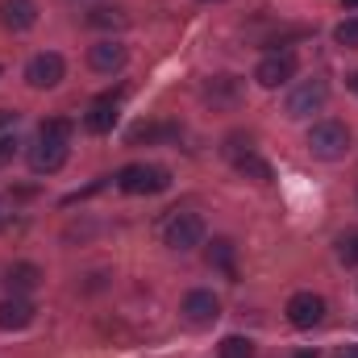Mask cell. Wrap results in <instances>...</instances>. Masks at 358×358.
Segmentation results:
<instances>
[{
    "label": "cell",
    "instance_id": "2e32d148",
    "mask_svg": "<svg viewBox=\"0 0 358 358\" xmlns=\"http://www.w3.org/2000/svg\"><path fill=\"white\" fill-rule=\"evenodd\" d=\"M71 134H76V125L67 121V117H46L42 125H38V142H71Z\"/></svg>",
    "mask_w": 358,
    "mask_h": 358
},
{
    "label": "cell",
    "instance_id": "8992f818",
    "mask_svg": "<svg viewBox=\"0 0 358 358\" xmlns=\"http://www.w3.org/2000/svg\"><path fill=\"white\" fill-rule=\"evenodd\" d=\"M296 55L292 50H275V55H267L259 67H255V80L263 84V88H283L287 80H296Z\"/></svg>",
    "mask_w": 358,
    "mask_h": 358
},
{
    "label": "cell",
    "instance_id": "5bb4252c",
    "mask_svg": "<svg viewBox=\"0 0 358 358\" xmlns=\"http://www.w3.org/2000/svg\"><path fill=\"white\" fill-rule=\"evenodd\" d=\"M238 96H242V80L238 76H213L204 84V100L208 104H234Z\"/></svg>",
    "mask_w": 358,
    "mask_h": 358
},
{
    "label": "cell",
    "instance_id": "d4e9b609",
    "mask_svg": "<svg viewBox=\"0 0 358 358\" xmlns=\"http://www.w3.org/2000/svg\"><path fill=\"white\" fill-rule=\"evenodd\" d=\"M0 125H17V113H4L0 108Z\"/></svg>",
    "mask_w": 358,
    "mask_h": 358
},
{
    "label": "cell",
    "instance_id": "4fadbf2b",
    "mask_svg": "<svg viewBox=\"0 0 358 358\" xmlns=\"http://www.w3.org/2000/svg\"><path fill=\"white\" fill-rule=\"evenodd\" d=\"M34 321V304L25 300V296H8V300H0V329L8 334V329H25Z\"/></svg>",
    "mask_w": 358,
    "mask_h": 358
},
{
    "label": "cell",
    "instance_id": "cb8c5ba5",
    "mask_svg": "<svg viewBox=\"0 0 358 358\" xmlns=\"http://www.w3.org/2000/svg\"><path fill=\"white\" fill-rule=\"evenodd\" d=\"M17 146H21V142H17V134H13V129H8V134H0V163H8V159L17 155Z\"/></svg>",
    "mask_w": 358,
    "mask_h": 358
},
{
    "label": "cell",
    "instance_id": "603a6c76",
    "mask_svg": "<svg viewBox=\"0 0 358 358\" xmlns=\"http://www.w3.org/2000/svg\"><path fill=\"white\" fill-rule=\"evenodd\" d=\"M338 255H342V263H346V267H358V234H350V238H342Z\"/></svg>",
    "mask_w": 358,
    "mask_h": 358
},
{
    "label": "cell",
    "instance_id": "484cf974",
    "mask_svg": "<svg viewBox=\"0 0 358 358\" xmlns=\"http://www.w3.org/2000/svg\"><path fill=\"white\" fill-rule=\"evenodd\" d=\"M338 358H358V346H342V350H338Z\"/></svg>",
    "mask_w": 358,
    "mask_h": 358
},
{
    "label": "cell",
    "instance_id": "8fae6325",
    "mask_svg": "<svg viewBox=\"0 0 358 358\" xmlns=\"http://www.w3.org/2000/svg\"><path fill=\"white\" fill-rule=\"evenodd\" d=\"M0 21L13 34H25L38 25V4L34 0H0Z\"/></svg>",
    "mask_w": 358,
    "mask_h": 358
},
{
    "label": "cell",
    "instance_id": "d6986e66",
    "mask_svg": "<svg viewBox=\"0 0 358 358\" xmlns=\"http://www.w3.org/2000/svg\"><path fill=\"white\" fill-rule=\"evenodd\" d=\"M155 138H176V125H134L129 129V142H155Z\"/></svg>",
    "mask_w": 358,
    "mask_h": 358
},
{
    "label": "cell",
    "instance_id": "44dd1931",
    "mask_svg": "<svg viewBox=\"0 0 358 358\" xmlns=\"http://www.w3.org/2000/svg\"><path fill=\"white\" fill-rule=\"evenodd\" d=\"M221 358H255V342L234 334V338H225V342H221Z\"/></svg>",
    "mask_w": 358,
    "mask_h": 358
},
{
    "label": "cell",
    "instance_id": "4316f807",
    "mask_svg": "<svg viewBox=\"0 0 358 358\" xmlns=\"http://www.w3.org/2000/svg\"><path fill=\"white\" fill-rule=\"evenodd\" d=\"M296 358H317V350H300Z\"/></svg>",
    "mask_w": 358,
    "mask_h": 358
},
{
    "label": "cell",
    "instance_id": "7c38bea8",
    "mask_svg": "<svg viewBox=\"0 0 358 358\" xmlns=\"http://www.w3.org/2000/svg\"><path fill=\"white\" fill-rule=\"evenodd\" d=\"M63 163H67V146H63V142H38V146L29 150L34 176H55V171H63Z\"/></svg>",
    "mask_w": 358,
    "mask_h": 358
},
{
    "label": "cell",
    "instance_id": "7402d4cb",
    "mask_svg": "<svg viewBox=\"0 0 358 358\" xmlns=\"http://www.w3.org/2000/svg\"><path fill=\"white\" fill-rule=\"evenodd\" d=\"M334 42L346 46V50H358V17H346V21L334 29Z\"/></svg>",
    "mask_w": 358,
    "mask_h": 358
},
{
    "label": "cell",
    "instance_id": "277c9868",
    "mask_svg": "<svg viewBox=\"0 0 358 358\" xmlns=\"http://www.w3.org/2000/svg\"><path fill=\"white\" fill-rule=\"evenodd\" d=\"M163 242L171 250H192L204 242V217L200 213H171L163 221Z\"/></svg>",
    "mask_w": 358,
    "mask_h": 358
},
{
    "label": "cell",
    "instance_id": "9a60e30c",
    "mask_svg": "<svg viewBox=\"0 0 358 358\" xmlns=\"http://www.w3.org/2000/svg\"><path fill=\"white\" fill-rule=\"evenodd\" d=\"M8 292L13 296H25V292H34L38 283H42V271L34 267V263H17V267H8Z\"/></svg>",
    "mask_w": 358,
    "mask_h": 358
},
{
    "label": "cell",
    "instance_id": "ffe728a7",
    "mask_svg": "<svg viewBox=\"0 0 358 358\" xmlns=\"http://www.w3.org/2000/svg\"><path fill=\"white\" fill-rule=\"evenodd\" d=\"M88 25H96V29H117V25H125V13L121 8H92Z\"/></svg>",
    "mask_w": 358,
    "mask_h": 358
},
{
    "label": "cell",
    "instance_id": "ba28073f",
    "mask_svg": "<svg viewBox=\"0 0 358 358\" xmlns=\"http://www.w3.org/2000/svg\"><path fill=\"white\" fill-rule=\"evenodd\" d=\"M183 317H187V325L204 329V325H213V321L221 317V300H217L213 292L196 287V292H187V296H183Z\"/></svg>",
    "mask_w": 358,
    "mask_h": 358
},
{
    "label": "cell",
    "instance_id": "f546056e",
    "mask_svg": "<svg viewBox=\"0 0 358 358\" xmlns=\"http://www.w3.org/2000/svg\"><path fill=\"white\" fill-rule=\"evenodd\" d=\"M204 4H213V0H204Z\"/></svg>",
    "mask_w": 358,
    "mask_h": 358
},
{
    "label": "cell",
    "instance_id": "30bf717a",
    "mask_svg": "<svg viewBox=\"0 0 358 358\" xmlns=\"http://www.w3.org/2000/svg\"><path fill=\"white\" fill-rule=\"evenodd\" d=\"M125 46L121 42H113V38H104V42H96L88 50V67L96 71V76H113V71H121L125 67Z\"/></svg>",
    "mask_w": 358,
    "mask_h": 358
},
{
    "label": "cell",
    "instance_id": "7a4b0ae2",
    "mask_svg": "<svg viewBox=\"0 0 358 358\" xmlns=\"http://www.w3.org/2000/svg\"><path fill=\"white\" fill-rule=\"evenodd\" d=\"M308 150H313L317 159L334 163V159H342V155L350 150V129H346L342 121H317V125L308 129Z\"/></svg>",
    "mask_w": 358,
    "mask_h": 358
},
{
    "label": "cell",
    "instance_id": "5b68a950",
    "mask_svg": "<svg viewBox=\"0 0 358 358\" xmlns=\"http://www.w3.org/2000/svg\"><path fill=\"white\" fill-rule=\"evenodd\" d=\"M63 76H67V63H63V55H55V50H42V55H34V59L25 63V84L38 88V92L59 88Z\"/></svg>",
    "mask_w": 358,
    "mask_h": 358
},
{
    "label": "cell",
    "instance_id": "3957f363",
    "mask_svg": "<svg viewBox=\"0 0 358 358\" xmlns=\"http://www.w3.org/2000/svg\"><path fill=\"white\" fill-rule=\"evenodd\" d=\"M325 100H329V84H325V80H304V84H296V88L287 92L283 113H287L292 121H304V117L321 113Z\"/></svg>",
    "mask_w": 358,
    "mask_h": 358
},
{
    "label": "cell",
    "instance_id": "52a82bcc",
    "mask_svg": "<svg viewBox=\"0 0 358 358\" xmlns=\"http://www.w3.org/2000/svg\"><path fill=\"white\" fill-rule=\"evenodd\" d=\"M287 321H292L296 329L321 325V321H325V300H321L317 292H296V296L287 300Z\"/></svg>",
    "mask_w": 358,
    "mask_h": 358
},
{
    "label": "cell",
    "instance_id": "f1b7e54d",
    "mask_svg": "<svg viewBox=\"0 0 358 358\" xmlns=\"http://www.w3.org/2000/svg\"><path fill=\"white\" fill-rule=\"evenodd\" d=\"M350 88H355V92H358V76H350Z\"/></svg>",
    "mask_w": 358,
    "mask_h": 358
},
{
    "label": "cell",
    "instance_id": "83f0119b",
    "mask_svg": "<svg viewBox=\"0 0 358 358\" xmlns=\"http://www.w3.org/2000/svg\"><path fill=\"white\" fill-rule=\"evenodd\" d=\"M342 4H346V8H358V0H342Z\"/></svg>",
    "mask_w": 358,
    "mask_h": 358
},
{
    "label": "cell",
    "instance_id": "ac0fdd59",
    "mask_svg": "<svg viewBox=\"0 0 358 358\" xmlns=\"http://www.w3.org/2000/svg\"><path fill=\"white\" fill-rule=\"evenodd\" d=\"M234 167H238L246 179H259V183H271V179H275V176H271V163H263L255 150H246L242 159H234Z\"/></svg>",
    "mask_w": 358,
    "mask_h": 358
},
{
    "label": "cell",
    "instance_id": "9c48e42d",
    "mask_svg": "<svg viewBox=\"0 0 358 358\" xmlns=\"http://www.w3.org/2000/svg\"><path fill=\"white\" fill-rule=\"evenodd\" d=\"M121 108V92H104L100 100H92L88 117H84V129L88 134H113V125H117V113Z\"/></svg>",
    "mask_w": 358,
    "mask_h": 358
},
{
    "label": "cell",
    "instance_id": "6da1fadb",
    "mask_svg": "<svg viewBox=\"0 0 358 358\" xmlns=\"http://www.w3.org/2000/svg\"><path fill=\"white\" fill-rule=\"evenodd\" d=\"M117 187L129 192V196H155V192L171 187V171L159 167V163H129V167L117 171Z\"/></svg>",
    "mask_w": 358,
    "mask_h": 358
},
{
    "label": "cell",
    "instance_id": "e0dca14e",
    "mask_svg": "<svg viewBox=\"0 0 358 358\" xmlns=\"http://www.w3.org/2000/svg\"><path fill=\"white\" fill-rule=\"evenodd\" d=\"M208 263L234 279V275H238V267H234V242H229V238H217V242L208 246Z\"/></svg>",
    "mask_w": 358,
    "mask_h": 358
}]
</instances>
